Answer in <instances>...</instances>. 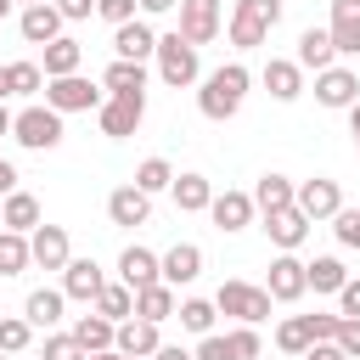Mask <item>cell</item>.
Returning a JSON list of instances; mask_svg holds the SVG:
<instances>
[{
    "label": "cell",
    "mask_w": 360,
    "mask_h": 360,
    "mask_svg": "<svg viewBox=\"0 0 360 360\" xmlns=\"http://www.w3.org/2000/svg\"><path fill=\"white\" fill-rule=\"evenodd\" d=\"M248 84H253V73H248L242 62H225V68L202 73V79H197V112H202L208 124H231V118L242 112V101H248Z\"/></svg>",
    "instance_id": "6da1fadb"
},
{
    "label": "cell",
    "mask_w": 360,
    "mask_h": 360,
    "mask_svg": "<svg viewBox=\"0 0 360 360\" xmlns=\"http://www.w3.org/2000/svg\"><path fill=\"white\" fill-rule=\"evenodd\" d=\"M152 62H158V79H163L169 90H191V84L202 79V56H197V45L180 39V34H158Z\"/></svg>",
    "instance_id": "7a4b0ae2"
},
{
    "label": "cell",
    "mask_w": 360,
    "mask_h": 360,
    "mask_svg": "<svg viewBox=\"0 0 360 360\" xmlns=\"http://www.w3.org/2000/svg\"><path fill=\"white\" fill-rule=\"evenodd\" d=\"M62 112H51L45 101H28L22 112H11V141L28 146V152H56L62 146Z\"/></svg>",
    "instance_id": "3957f363"
},
{
    "label": "cell",
    "mask_w": 360,
    "mask_h": 360,
    "mask_svg": "<svg viewBox=\"0 0 360 360\" xmlns=\"http://www.w3.org/2000/svg\"><path fill=\"white\" fill-rule=\"evenodd\" d=\"M281 22V0H236V11H231V45L236 51H259L264 39H270V28Z\"/></svg>",
    "instance_id": "277c9868"
},
{
    "label": "cell",
    "mask_w": 360,
    "mask_h": 360,
    "mask_svg": "<svg viewBox=\"0 0 360 360\" xmlns=\"http://www.w3.org/2000/svg\"><path fill=\"white\" fill-rule=\"evenodd\" d=\"M214 309L219 315H236V326H259V321H270V292L253 287V281H219Z\"/></svg>",
    "instance_id": "5b68a950"
},
{
    "label": "cell",
    "mask_w": 360,
    "mask_h": 360,
    "mask_svg": "<svg viewBox=\"0 0 360 360\" xmlns=\"http://www.w3.org/2000/svg\"><path fill=\"white\" fill-rule=\"evenodd\" d=\"M107 101L101 84H90L84 73H68V79H45V107L51 112H96Z\"/></svg>",
    "instance_id": "8992f818"
},
{
    "label": "cell",
    "mask_w": 360,
    "mask_h": 360,
    "mask_svg": "<svg viewBox=\"0 0 360 360\" xmlns=\"http://www.w3.org/2000/svg\"><path fill=\"white\" fill-rule=\"evenodd\" d=\"M141 118H146V90H141V96H107V101L96 107V124H101V135H107V141L135 135V129H141Z\"/></svg>",
    "instance_id": "52a82bcc"
},
{
    "label": "cell",
    "mask_w": 360,
    "mask_h": 360,
    "mask_svg": "<svg viewBox=\"0 0 360 360\" xmlns=\"http://www.w3.org/2000/svg\"><path fill=\"white\" fill-rule=\"evenodd\" d=\"M174 11H180V28H174V34H180V39H191L197 51L225 28V6H219V0H180Z\"/></svg>",
    "instance_id": "ba28073f"
},
{
    "label": "cell",
    "mask_w": 360,
    "mask_h": 360,
    "mask_svg": "<svg viewBox=\"0 0 360 360\" xmlns=\"http://www.w3.org/2000/svg\"><path fill=\"white\" fill-rule=\"evenodd\" d=\"M292 208L315 225V219H332L338 208H343V186L338 180H326V174H315V180H298V191H292Z\"/></svg>",
    "instance_id": "9c48e42d"
},
{
    "label": "cell",
    "mask_w": 360,
    "mask_h": 360,
    "mask_svg": "<svg viewBox=\"0 0 360 360\" xmlns=\"http://www.w3.org/2000/svg\"><path fill=\"white\" fill-rule=\"evenodd\" d=\"M264 292H270V304H298V298L309 292L304 259H298V253H276V259H270V276H264Z\"/></svg>",
    "instance_id": "30bf717a"
},
{
    "label": "cell",
    "mask_w": 360,
    "mask_h": 360,
    "mask_svg": "<svg viewBox=\"0 0 360 360\" xmlns=\"http://www.w3.org/2000/svg\"><path fill=\"white\" fill-rule=\"evenodd\" d=\"M315 101H321V107H332V112H349V107L360 101V73L332 62L326 73H315Z\"/></svg>",
    "instance_id": "8fae6325"
},
{
    "label": "cell",
    "mask_w": 360,
    "mask_h": 360,
    "mask_svg": "<svg viewBox=\"0 0 360 360\" xmlns=\"http://www.w3.org/2000/svg\"><path fill=\"white\" fill-rule=\"evenodd\" d=\"M197 276H202V248H197V242H174L169 253H158V281H163V287L180 292V287H191Z\"/></svg>",
    "instance_id": "7c38bea8"
},
{
    "label": "cell",
    "mask_w": 360,
    "mask_h": 360,
    "mask_svg": "<svg viewBox=\"0 0 360 360\" xmlns=\"http://www.w3.org/2000/svg\"><path fill=\"white\" fill-rule=\"evenodd\" d=\"M28 259L39 270H62L73 259V242H68V225H34L28 231Z\"/></svg>",
    "instance_id": "4fadbf2b"
},
{
    "label": "cell",
    "mask_w": 360,
    "mask_h": 360,
    "mask_svg": "<svg viewBox=\"0 0 360 360\" xmlns=\"http://www.w3.org/2000/svg\"><path fill=\"white\" fill-rule=\"evenodd\" d=\"M101 287H107V270L96 259H68L62 264V298L68 304H96Z\"/></svg>",
    "instance_id": "5bb4252c"
},
{
    "label": "cell",
    "mask_w": 360,
    "mask_h": 360,
    "mask_svg": "<svg viewBox=\"0 0 360 360\" xmlns=\"http://www.w3.org/2000/svg\"><path fill=\"white\" fill-rule=\"evenodd\" d=\"M253 214H259V208H253L248 191H214V202H208V219H214V231H225V236L248 231Z\"/></svg>",
    "instance_id": "9a60e30c"
},
{
    "label": "cell",
    "mask_w": 360,
    "mask_h": 360,
    "mask_svg": "<svg viewBox=\"0 0 360 360\" xmlns=\"http://www.w3.org/2000/svg\"><path fill=\"white\" fill-rule=\"evenodd\" d=\"M152 51H158V28H152L146 17L112 28V56H118V62H152Z\"/></svg>",
    "instance_id": "2e32d148"
},
{
    "label": "cell",
    "mask_w": 360,
    "mask_h": 360,
    "mask_svg": "<svg viewBox=\"0 0 360 360\" xmlns=\"http://www.w3.org/2000/svg\"><path fill=\"white\" fill-rule=\"evenodd\" d=\"M112 349L118 354H129V360H152L158 349H163V332L152 326V321H118V332H112Z\"/></svg>",
    "instance_id": "e0dca14e"
},
{
    "label": "cell",
    "mask_w": 360,
    "mask_h": 360,
    "mask_svg": "<svg viewBox=\"0 0 360 360\" xmlns=\"http://www.w3.org/2000/svg\"><path fill=\"white\" fill-rule=\"evenodd\" d=\"M332 51L338 56H360V0H332Z\"/></svg>",
    "instance_id": "ac0fdd59"
},
{
    "label": "cell",
    "mask_w": 360,
    "mask_h": 360,
    "mask_svg": "<svg viewBox=\"0 0 360 360\" xmlns=\"http://www.w3.org/2000/svg\"><path fill=\"white\" fill-rule=\"evenodd\" d=\"M264 236L276 242V253H298L309 236V219L298 208H276V214H264Z\"/></svg>",
    "instance_id": "d6986e66"
},
{
    "label": "cell",
    "mask_w": 360,
    "mask_h": 360,
    "mask_svg": "<svg viewBox=\"0 0 360 360\" xmlns=\"http://www.w3.org/2000/svg\"><path fill=\"white\" fill-rule=\"evenodd\" d=\"M17 34L28 39V45H51V39H62V17H56V6L45 0V6H22V17H17Z\"/></svg>",
    "instance_id": "ffe728a7"
},
{
    "label": "cell",
    "mask_w": 360,
    "mask_h": 360,
    "mask_svg": "<svg viewBox=\"0 0 360 360\" xmlns=\"http://www.w3.org/2000/svg\"><path fill=\"white\" fill-rule=\"evenodd\" d=\"M259 79H264V90H270L276 101H298V96H304V68H298L292 56H270Z\"/></svg>",
    "instance_id": "44dd1931"
},
{
    "label": "cell",
    "mask_w": 360,
    "mask_h": 360,
    "mask_svg": "<svg viewBox=\"0 0 360 360\" xmlns=\"http://www.w3.org/2000/svg\"><path fill=\"white\" fill-rule=\"evenodd\" d=\"M107 219L112 225H146L152 219V197L135 191V186H112L107 191Z\"/></svg>",
    "instance_id": "7402d4cb"
},
{
    "label": "cell",
    "mask_w": 360,
    "mask_h": 360,
    "mask_svg": "<svg viewBox=\"0 0 360 360\" xmlns=\"http://www.w3.org/2000/svg\"><path fill=\"white\" fill-rule=\"evenodd\" d=\"M34 225H45V219H39V197H34V191H22V186H17L11 197H0V231L28 236Z\"/></svg>",
    "instance_id": "603a6c76"
},
{
    "label": "cell",
    "mask_w": 360,
    "mask_h": 360,
    "mask_svg": "<svg viewBox=\"0 0 360 360\" xmlns=\"http://www.w3.org/2000/svg\"><path fill=\"white\" fill-rule=\"evenodd\" d=\"M118 281H124L129 292L152 287V281H158V253H152V248H141V242H129V248L118 253Z\"/></svg>",
    "instance_id": "cb8c5ba5"
},
{
    "label": "cell",
    "mask_w": 360,
    "mask_h": 360,
    "mask_svg": "<svg viewBox=\"0 0 360 360\" xmlns=\"http://www.w3.org/2000/svg\"><path fill=\"white\" fill-rule=\"evenodd\" d=\"M292 62H298L304 73H326V68L338 62V51H332V34H326V28H304V34H298V51H292Z\"/></svg>",
    "instance_id": "d4e9b609"
},
{
    "label": "cell",
    "mask_w": 360,
    "mask_h": 360,
    "mask_svg": "<svg viewBox=\"0 0 360 360\" xmlns=\"http://www.w3.org/2000/svg\"><path fill=\"white\" fill-rule=\"evenodd\" d=\"M169 197H174V208L180 214H208V202H214V180L208 174H174V186H169Z\"/></svg>",
    "instance_id": "484cf974"
},
{
    "label": "cell",
    "mask_w": 360,
    "mask_h": 360,
    "mask_svg": "<svg viewBox=\"0 0 360 360\" xmlns=\"http://www.w3.org/2000/svg\"><path fill=\"white\" fill-rule=\"evenodd\" d=\"M174 309H180V292H174V287H163V281H152V287H141V292H135V321L163 326V321H174Z\"/></svg>",
    "instance_id": "4316f807"
},
{
    "label": "cell",
    "mask_w": 360,
    "mask_h": 360,
    "mask_svg": "<svg viewBox=\"0 0 360 360\" xmlns=\"http://www.w3.org/2000/svg\"><path fill=\"white\" fill-rule=\"evenodd\" d=\"M79 68H84V45H79L73 34H62V39L45 45V62H39L45 79H68V73H79Z\"/></svg>",
    "instance_id": "83f0119b"
},
{
    "label": "cell",
    "mask_w": 360,
    "mask_h": 360,
    "mask_svg": "<svg viewBox=\"0 0 360 360\" xmlns=\"http://www.w3.org/2000/svg\"><path fill=\"white\" fill-rule=\"evenodd\" d=\"M62 309H68L62 287H34V292L22 298V321H28V326H45V332L62 321Z\"/></svg>",
    "instance_id": "f1b7e54d"
},
{
    "label": "cell",
    "mask_w": 360,
    "mask_h": 360,
    "mask_svg": "<svg viewBox=\"0 0 360 360\" xmlns=\"http://www.w3.org/2000/svg\"><path fill=\"white\" fill-rule=\"evenodd\" d=\"M68 332H73V343H79L84 354H107V349H112V332H118V326H112L107 315H96V309H90V315H79V321H73Z\"/></svg>",
    "instance_id": "f546056e"
},
{
    "label": "cell",
    "mask_w": 360,
    "mask_h": 360,
    "mask_svg": "<svg viewBox=\"0 0 360 360\" xmlns=\"http://www.w3.org/2000/svg\"><path fill=\"white\" fill-rule=\"evenodd\" d=\"M101 90L107 96H141L146 90V62H107V73H101Z\"/></svg>",
    "instance_id": "4dcf8cb0"
},
{
    "label": "cell",
    "mask_w": 360,
    "mask_h": 360,
    "mask_svg": "<svg viewBox=\"0 0 360 360\" xmlns=\"http://www.w3.org/2000/svg\"><path fill=\"white\" fill-rule=\"evenodd\" d=\"M292 191H298V180H287V174H259V186H253L248 197H253L259 214H276V208H292Z\"/></svg>",
    "instance_id": "1f68e13d"
},
{
    "label": "cell",
    "mask_w": 360,
    "mask_h": 360,
    "mask_svg": "<svg viewBox=\"0 0 360 360\" xmlns=\"http://www.w3.org/2000/svg\"><path fill=\"white\" fill-rule=\"evenodd\" d=\"M304 281H309V292H343V281H349V270H343V259L338 253H321V259H309L304 264Z\"/></svg>",
    "instance_id": "d6a6232c"
},
{
    "label": "cell",
    "mask_w": 360,
    "mask_h": 360,
    "mask_svg": "<svg viewBox=\"0 0 360 360\" xmlns=\"http://www.w3.org/2000/svg\"><path fill=\"white\" fill-rule=\"evenodd\" d=\"M129 186H135V191H146V197H158V191H169V186H174V163H169V158H141Z\"/></svg>",
    "instance_id": "836d02e7"
},
{
    "label": "cell",
    "mask_w": 360,
    "mask_h": 360,
    "mask_svg": "<svg viewBox=\"0 0 360 360\" xmlns=\"http://www.w3.org/2000/svg\"><path fill=\"white\" fill-rule=\"evenodd\" d=\"M90 309H96V315H107V321L118 326V321H129V315H135V292H129L124 281H107V287L96 292V304H90Z\"/></svg>",
    "instance_id": "e575fe53"
},
{
    "label": "cell",
    "mask_w": 360,
    "mask_h": 360,
    "mask_svg": "<svg viewBox=\"0 0 360 360\" xmlns=\"http://www.w3.org/2000/svg\"><path fill=\"white\" fill-rule=\"evenodd\" d=\"M214 298H180V309H174V321L186 326V332H197V338H208L214 332Z\"/></svg>",
    "instance_id": "d590c367"
},
{
    "label": "cell",
    "mask_w": 360,
    "mask_h": 360,
    "mask_svg": "<svg viewBox=\"0 0 360 360\" xmlns=\"http://www.w3.org/2000/svg\"><path fill=\"white\" fill-rule=\"evenodd\" d=\"M309 343H315V338H309V321H304V315H287V321L276 326V349H281V354H298V360H304Z\"/></svg>",
    "instance_id": "8d00e7d4"
},
{
    "label": "cell",
    "mask_w": 360,
    "mask_h": 360,
    "mask_svg": "<svg viewBox=\"0 0 360 360\" xmlns=\"http://www.w3.org/2000/svg\"><path fill=\"white\" fill-rule=\"evenodd\" d=\"M34 259H28V236L17 231H0V276H22Z\"/></svg>",
    "instance_id": "74e56055"
},
{
    "label": "cell",
    "mask_w": 360,
    "mask_h": 360,
    "mask_svg": "<svg viewBox=\"0 0 360 360\" xmlns=\"http://www.w3.org/2000/svg\"><path fill=\"white\" fill-rule=\"evenodd\" d=\"M6 79H11V96H39L45 90L39 62H6Z\"/></svg>",
    "instance_id": "f35d334b"
},
{
    "label": "cell",
    "mask_w": 360,
    "mask_h": 360,
    "mask_svg": "<svg viewBox=\"0 0 360 360\" xmlns=\"http://www.w3.org/2000/svg\"><path fill=\"white\" fill-rule=\"evenodd\" d=\"M34 343V326L22 315H0V354H22Z\"/></svg>",
    "instance_id": "ab89813d"
},
{
    "label": "cell",
    "mask_w": 360,
    "mask_h": 360,
    "mask_svg": "<svg viewBox=\"0 0 360 360\" xmlns=\"http://www.w3.org/2000/svg\"><path fill=\"white\" fill-rule=\"evenodd\" d=\"M225 349H231V360H259V354H264L259 326H231V332H225Z\"/></svg>",
    "instance_id": "60d3db41"
},
{
    "label": "cell",
    "mask_w": 360,
    "mask_h": 360,
    "mask_svg": "<svg viewBox=\"0 0 360 360\" xmlns=\"http://www.w3.org/2000/svg\"><path fill=\"white\" fill-rule=\"evenodd\" d=\"M332 236H338V248H360V208H338L332 214Z\"/></svg>",
    "instance_id": "b9f144b4"
},
{
    "label": "cell",
    "mask_w": 360,
    "mask_h": 360,
    "mask_svg": "<svg viewBox=\"0 0 360 360\" xmlns=\"http://www.w3.org/2000/svg\"><path fill=\"white\" fill-rule=\"evenodd\" d=\"M96 17L112 22V28H124V22H135V0H96Z\"/></svg>",
    "instance_id": "7bdbcfd3"
},
{
    "label": "cell",
    "mask_w": 360,
    "mask_h": 360,
    "mask_svg": "<svg viewBox=\"0 0 360 360\" xmlns=\"http://www.w3.org/2000/svg\"><path fill=\"white\" fill-rule=\"evenodd\" d=\"M45 360H84V349L73 343V332H51L45 338Z\"/></svg>",
    "instance_id": "ee69618b"
},
{
    "label": "cell",
    "mask_w": 360,
    "mask_h": 360,
    "mask_svg": "<svg viewBox=\"0 0 360 360\" xmlns=\"http://www.w3.org/2000/svg\"><path fill=\"white\" fill-rule=\"evenodd\" d=\"M191 360H231V349H225V332H208V338H197Z\"/></svg>",
    "instance_id": "f6af8a7d"
},
{
    "label": "cell",
    "mask_w": 360,
    "mask_h": 360,
    "mask_svg": "<svg viewBox=\"0 0 360 360\" xmlns=\"http://www.w3.org/2000/svg\"><path fill=\"white\" fill-rule=\"evenodd\" d=\"M332 343H338V349H343L349 360H360V321H349V315H343V321H338V338H332Z\"/></svg>",
    "instance_id": "bcb514c9"
},
{
    "label": "cell",
    "mask_w": 360,
    "mask_h": 360,
    "mask_svg": "<svg viewBox=\"0 0 360 360\" xmlns=\"http://www.w3.org/2000/svg\"><path fill=\"white\" fill-rule=\"evenodd\" d=\"M304 321H309V338H315V343H332V338H338V321H343V315H304Z\"/></svg>",
    "instance_id": "7dc6e473"
},
{
    "label": "cell",
    "mask_w": 360,
    "mask_h": 360,
    "mask_svg": "<svg viewBox=\"0 0 360 360\" xmlns=\"http://www.w3.org/2000/svg\"><path fill=\"white\" fill-rule=\"evenodd\" d=\"M51 6H56V17H62V22H84V17L96 11V0H51Z\"/></svg>",
    "instance_id": "c3c4849f"
},
{
    "label": "cell",
    "mask_w": 360,
    "mask_h": 360,
    "mask_svg": "<svg viewBox=\"0 0 360 360\" xmlns=\"http://www.w3.org/2000/svg\"><path fill=\"white\" fill-rule=\"evenodd\" d=\"M338 315L360 321V281H354V276H349V281H343V292H338Z\"/></svg>",
    "instance_id": "681fc988"
},
{
    "label": "cell",
    "mask_w": 360,
    "mask_h": 360,
    "mask_svg": "<svg viewBox=\"0 0 360 360\" xmlns=\"http://www.w3.org/2000/svg\"><path fill=\"white\" fill-rule=\"evenodd\" d=\"M304 360H349V354H343L338 343H309V349H304Z\"/></svg>",
    "instance_id": "f907efd6"
},
{
    "label": "cell",
    "mask_w": 360,
    "mask_h": 360,
    "mask_svg": "<svg viewBox=\"0 0 360 360\" xmlns=\"http://www.w3.org/2000/svg\"><path fill=\"white\" fill-rule=\"evenodd\" d=\"M174 6H180V0H135L141 17H163V11H174Z\"/></svg>",
    "instance_id": "816d5d0a"
},
{
    "label": "cell",
    "mask_w": 360,
    "mask_h": 360,
    "mask_svg": "<svg viewBox=\"0 0 360 360\" xmlns=\"http://www.w3.org/2000/svg\"><path fill=\"white\" fill-rule=\"evenodd\" d=\"M11 191H17V169L0 158V197H11Z\"/></svg>",
    "instance_id": "f5cc1de1"
},
{
    "label": "cell",
    "mask_w": 360,
    "mask_h": 360,
    "mask_svg": "<svg viewBox=\"0 0 360 360\" xmlns=\"http://www.w3.org/2000/svg\"><path fill=\"white\" fill-rule=\"evenodd\" d=\"M152 360H191V349H180V343H163Z\"/></svg>",
    "instance_id": "db71d44e"
},
{
    "label": "cell",
    "mask_w": 360,
    "mask_h": 360,
    "mask_svg": "<svg viewBox=\"0 0 360 360\" xmlns=\"http://www.w3.org/2000/svg\"><path fill=\"white\" fill-rule=\"evenodd\" d=\"M349 135H360V101L349 107Z\"/></svg>",
    "instance_id": "11a10c76"
},
{
    "label": "cell",
    "mask_w": 360,
    "mask_h": 360,
    "mask_svg": "<svg viewBox=\"0 0 360 360\" xmlns=\"http://www.w3.org/2000/svg\"><path fill=\"white\" fill-rule=\"evenodd\" d=\"M0 135H11V112H6V101H0Z\"/></svg>",
    "instance_id": "9f6ffc18"
},
{
    "label": "cell",
    "mask_w": 360,
    "mask_h": 360,
    "mask_svg": "<svg viewBox=\"0 0 360 360\" xmlns=\"http://www.w3.org/2000/svg\"><path fill=\"white\" fill-rule=\"evenodd\" d=\"M84 360H129V354H118V349H107V354H84Z\"/></svg>",
    "instance_id": "6f0895ef"
},
{
    "label": "cell",
    "mask_w": 360,
    "mask_h": 360,
    "mask_svg": "<svg viewBox=\"0 0 360 360\" xmlns=\"http://www.w3.org/2000/svg\"><path fill=\"white\" fill-rule=\"evenodd\" d=\"M6 96H11V79H6V68H0V101H6Z\"/></svg>",
    "instance_id": "680465c9"
},
{
    "label": "cell",
    "mask_w": 360,
    "mask_h": 360,
    "mask_svg": "<svg viewBox=\"0 0 360 360\" xmlns=\"http://www.w3.org/2000/svg\"><path fill=\"white\" fill-rule=\"evenodd\" d=\"M6 11H11V0H0V17H6Z\"/></svg>",
    "instance_id": "91938a15"
},
{
    "label": "cell",
    "mask_w": 360,
    "mask_h": 360,
    "mask_svg": "<svg viewBox=\"0 0 360 360\" xmlns=\"http://www.w3.org/2000/svg\"><path fill=\"white\" fill-rule=\"evenodd\" d=\"M22 6H45V0H22Z\"/></svg>",
    "instance_id": "94428289"
},
{
    "label": "cell",
    "mask_w": 360,
    "mask_h": 360,
    "mask_svg": "<svg viewBox=\"0 0 360 360\" xmlns=\"http://www.w3.org/2000/svg\"><path fill=\"white\" fill-rule=\"evenodd\" d=\"M354 146H360V135H354Z\"/></svg>",
    "instance_id": "6125c7cd"
},
{
    "label": "cell",
    "mask_w": 360,
    "mask_h": 360,
    "mask_svg": "<svg viewBox=\"0 0 360 360\" xmlns=\"http://www.w3.org/2000/svg\"><path fill=\"white\" fill-rule=\"evenodd\" d=\"M0 360H11V354H0Z\"/></svg>",
    "instance_id": "be15d7a7"
}]
</instances>
